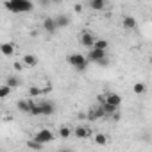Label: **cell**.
<instances>
[{
	"mask_svg": "<svg viewBox=\"0 0 152 152\" xmlns=\"http://www.w3.org/2000/svg\"><path fill=\"white\" fill-rule=\"evenodd\" d=\"M56 23H57L59 29L68 27V23H70V16H68V15H57V16H56Z\"/></svg>",
	"mask_w": 152,
	"mask_h": 152,
	"instance_id": "14",
	"label": "cell"
},
{
	"mask_svg": "<svg viewBox=\"0 0 152 152\" xmlns=\"http://www.w3.org/2000/svg\"><path fill=\"white\" fill-rule=\"evenodd\" d=\"M148 61H150V64H152V56H150V59H148Z\"/></svg>",
	"mask_w": 152,
	"mask_h": 152,
	"instance_id": "27",
	"label": "cell"
},
{
	"mask_svg": "<svg viewBox=\"0 0 152 152\" xmlns=\"http://www.w3.org/2000/svg\"><path fill=\"white\" fill-rule=\"evenodd\" d=\"M66 61H68V64H70L72 68L79 70V72H84V70L88 68V64H90V59L84 57L83 54H70V56L66 57Z\"/></svg>",
	"mask_w": 152,
	"mask_h": 152,
	"instance_id": "3",
	"label": "cell"
},
{
	"mask_svg": "<svg viewBox=\"0 0 152 152\" xmlns=\"http://www.w3.org/2000/svg\"><path fill=\"white\" fill-rule=\"evenodd\" d=\"M106 116V111L102 106H97V107H91L90 113H88V118L90 120H99V118H104Z\"/></svg>",
	"mask_w": 152,
	"mask_h": 152,
	"instance_id": "10",
	"label": "cell"
},
{
	"mask_svg": "<svg viewBox=\"0 0 152 152\" xmlns=\"http://www.w3.org/2000/svg\"><path fill=\"white\" fill-rule=\"evenodd\" d=\"M72 134H73V131H72L68 125H61V127H59V131H57V136H59V138H63V140H68Z\"/></svg>",
	"mask_w": 152,
	"mask_h": 152,
	"instance_id": "16",
	"label": "cell"
},
{
	"mask_svg": "<svg viewBox=\"0 0 152 152\" xmlns=\"http://www.w3.org/2000/svg\"><path fill=\"white\" fill-rule=\"evenodd\" d=\"M90 7L95 9V11H102L106 7V0H91L90 2Z\"/></svg>",
	"mask_w": 152,
	"mask_h": 152,
	"instance_id": "19",
	"label": "cell"
},
{
	"mask_svg": "<svg viewBox=\"0 0 152 152\" xmlns=\"http://www.w3.org/2000/svg\"><path fill=\"white\" fill-rule=\"evenodd\" d=\"M43 29L48 32V34H54L59 27H57V23H56V18H45L43 20Z\"/></svg>",
	"mask_w": 152,
	"mask_h": 152,
	"instance_id": "11",
	"label": "cell"
},
{
	"mask_svg": "<svg viewBox=\"0 0 152 152\" xmlns=\"http://www.w3.org/2000/svg\"><path fill=\"white\" fill-rule=\"evenodd\" d=\"M43 93H45V91H43L41 88H34V86L29 88V97H38V95H43Z\"/></svg>",
	"mask_w": 152,
	"mask_h": 152,
	"instance_id": "23",
	"label": "cell"
},
{
	"mask_svg": "<svg viewBox=\"0 0 152 152\" xmlns=\"http://www.w3.org/2000/svg\"><path fill=\"white\" fill-rule=\"evenodd\" d=\"M52 2H64V0H52Z\"/></svg>",
	"mask_w": 152,
	"mask_h": 152,
	"instance_id": "26",
	"label": "cell"
},
{
	"mask_svg": "<svg viewBox=\"0 0 152 152\" xmlns=\"http://www.w3.org/2000/svg\"><path fill=\"white\" fill-rule=\"evenodd\" d=\"M34 106H36V102H34L32 99H22V100H18L16 109H18L20 113H23V115H32Z\"/></svg>",
	"mask_w": 152,
	"mask_h": 152,
	"instance_id": "5",
	"label": "cell"
},
{
	"mask_svg": "<svg viewBox=\"0 0 152 152\" xmlns=\"http://www.w3.org/2000/svg\"><path fill=\"white\" fill-rule=\"evenodd\" d=\"M22 61H23V64H25V66H29V68H32V66H36V64H38V57H36V56H32V54H25Z\"/></svg>",
	"mask_w": 152,
	"mask_h": 152,
	"instance_id": "15",
	"label": "cell"
},
{
	"mask_svg": "<svg viewBox=\"0 0 152 152\" xmlns=\"http://www.w3.org/2000/svg\"><path fill=\"white\" fill-rule=\"evenodd\" d=\"M6 7L11 13H29L34 9V4L31 0H6Z\"/></svg>",
	"mask_w": 152,
	"mask_h": 152,
	"instance_id": "1",
	"label": "cell"
},
{
	"mask_svg": "<svg viewBox=\"0 0 152 152\" xmlns=\"http://www.w3.org/2000/svg\"><path fill=\"white\" fill-rule=\"evenodd\" d=\"M54 113H56V104L52 100H41L32 109V116H50Z\"/></svg>",
	"mask_w": 152,
	"mask_h": 152,
	"instance_id": "2",
	"label": "cell"
},
{
	"mask_svg": "<svg viewBox=\"0 0 152 152\" xmlns=\"http://www.w3.org/2000/svg\"><path fill=\"white\" fill-rule=\"evenodd\" d=\"M73 136L77 138V140H86V138L91 136V129L88 125H77V127L73 129Z\"/></svg>",
	"mask_w": 152,
	"mask_h": 152,
	"instance_id": "8",
	"label": "cell"
},
{
	"mask_svg": "<svg viewBox=\"0 0 152 152\" xmlns=\"http://www.w3.org/2000/svg\"><path fill=\"white\" fill-rule=\"evenodd\" d=\"M34 138H36L38 141H41L43 145H47V143H50V141L56 140V134H54L50 129H41V131H38V132L34 134Z\"/></svg>",
	"mask_w": 152,
	"mask_h": 152,
	"instance_id": "6",
	"label": "cell"
},
{
	"mask_svg": "<svg viewBox=\"0 0 152 152\" xmlns=\"http://www.w3.org/2000/svg\"><path fill=\"white\" fill-rule=\"evenodd\" d=\"M88 59H90V63H95V64L106 66V64H107V50H102V48L91 47L90 52H88Z\"/></svg>",
	"mask_w": 152,
	"mask_h": 152,
	"instance_id": "4",
	"label": "cell"
},
{
	"mask_svg": "<svg viewBox=\"0 0 152 152\" xmlns=\"http://www.w3.org/2000/svg\"><path fill=\"white\" fill-rule=\"evenodd\" d=\"M122 27H124L125 31H134V29L138 27V22H136V18H132V16H125V18L122 20Z\"/></svg>",
	"mask_w": 152,
	"mask_h": 152,
	"instance_id": "12",
	"label": "cell"
},
{
	"mask_svg": "<svg viewBox=\"0 0 152 152\" xmlns=\"http://www.w3.org/2000/svg\"><path fill=\"white\" fill-rule=\"evenodd\" d=\"M6 83H7L11 88H18V86H20V79H18V77H13V75L6 79Z\"/></svg>",
	"mask_w": 152,
	"mask_h": 152,
	"instance_id": "22",
	"label": "cell"
},
{
	"mask_svg": "<svg viewBox=\"0 0 152 152\" xmlns=\"http://www.w3.org/2000/svg\"><path fill=\"white\" fill-rule=\"evenodd\" d=\"M132 93H134V95H138V97L145 95V93H147V84H145V83H141V81L134 83V86H132Z\"/></svg>",
	"mask_w": 152,
	"mask_h": 152,
	"instance_id": "13",
	"label": "cell"
},
{
	"mask_svg": "<svg viewBox=\"0 0 152 152\" xmlns=\"http://www.w3.org/2000/svg\"><path fill=\"white\" fill-rule=\"evenodd\" d=\"M15 43H2V54L6 56V57H9V56H13L15 54Z\"/></svg>",
	"mask_w": 152,
	"mask_h": 152,
	"instance_id": "17",
	"label": "cell"
},
{
	"mask_svg": "<svg viewBox=\"0 0 152 152\" xmlns=\"http://www.w3.org/2000/svg\"><path fill=\"white\" fill-rule=\"evenodd\" d=\"M15 88H11L7 83H4L2 86H0V99H7L9 95H11V91H13Z\"/></svg>",
	"mask_w": 152,
	"mask_h": 152,
	"instance_id": "18",
	"label": "cell"
},
{
	"mask_svg": "<svg viewBox=\"0 0 152 152\" xmlns=\"http://www.w3.org/2000/svg\"><path fill=\"white\" fill-rule=\"evenodd\" d=\"M27 147H29V148H36V150H39V148H43V143L38 141L36 138H32V140L27 141Z\"/></svg>",
	"mask_w": 152,
	"mask_h": 152,
	"instance_id": "20",
	"label": "cell"
},
{
	"mask_svg": "<svg viewBox=\"0 0 152 152\" xmlns=\"http://www.w3.org/2000/svg\"><path fill=\"white\" fill-rule=\"evenodd\" d=\"M93 140H95V143H97V145H106V143H107V136H106V134H100V132H99V134H95V138H93Z\"/></svg>",
	"mask_w": 152,
	"mask_h": 152,
	"instance_id": "21",
	"label": "cell"
},
{
	"mask_svg": "<svg viewBox=\"0 0 152 152\" xmlns=\"http://www.w3.org/2000/svg\"><path fill=\"white\" fill-rule=\"evenodd\" d=\"M104 100H106L107 104L115 106V107H120V106H122V97H120L118 93H115V91L106 93V95H104Z\"/></svg>",
	"mask_w": 152,
	"mask_h": 152,
	"instance_id": "9",
	"label": "cell"
},
{
	"mask_svg": "<svg viewBox=\"0 0 152 152\" xmlns=\"http://www.w3.org/2000/svg\"><path fill=\"white\" fill-rule=\"evenodd\" d=\"M95 36L91 34V32H88V31H83L81 34H79V43L83 45V47H86V48H91L93 45H95Z\"/></svg>",
	"mask_w": 152,
	"mask_h": 152,
	"instance_id": "7",
	"label": "cell"
},
{
	"mask_svg": "<svg viewBox=\"0 0 152 152\" xmlns=\"http://www.w3.org/2000/svg\"><path fill=\"white\" fill-rule=\"evenodd\" d=\"M93 47L102 48V50H107V41H106V39H95V45H93Z\"/></svg>",
	"mask_w": 152,
	"mask_h": 152,
	"instance_id": "24",
	"label": "cell"
},
{
	"mask_svg": "<svg viewBox=\"0 0 152 152\" xmlns=\"http://www.w3.org/2000/svg\"><path fill=\"white\" fill-rule=\"evenodd\" d=\"M23 66H25V64H23V61H22V63H15V70H18V72H20V70H23Z\"/></svg>",
	"mask_w": 152,
	"mask_h": 152,
	"instance_id": "25",
	"label": "cell"
}]
</instances>
